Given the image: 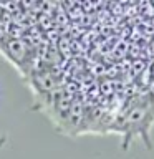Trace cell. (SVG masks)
I'll return each mask as SVG.
<instances>
[{
  "mask_svg": "<svg viewBox=\"0 0 154 159\" xmlns=\"http://www.w3.org/2000/svg\"><path fill=\"white\" fill-rule=\"evenodd\" d=\"M154 121V103L151 99H136L121 116L119 129L133 138V134L146 136L149 131V124Z\"/></svg>",
  "mask_w": 154,
  "mask_h": 159,
  "instance_id": "1",
  "label": "cell"
}]
</instances>
